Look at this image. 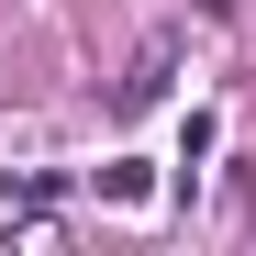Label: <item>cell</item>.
Listing matches in <instances>:
<instances>
[{
  "instance_id": "6da1fadb",
  "label": "cell",
  "mask_w": 256,
  "mask_h": 256,
  "mask_svg": "<svg viewBox=\"0 0 256 256\" xmlns=\"http://www.w3.org/2000/svg\"><path fill=\"white\" fill-rule=\"evenodd\" d=\"M167 67H178V45H167V34H156V45H145L134 67H122V90H112V112H145V100L167 90Z\"/></svg>"
},
{
  "instance_id": "7a4b0ae2",
  "label": "cell",
  "mask_w": 256,
  "mask_h": 256,
  "mask_svg": "<svg viewBox=\"0 0 256 256\" xmlns=\"http://www.w3.org/2000/svg\"><path fill=\"white\" fill-rule=\"evenodd\" d=\"M100 200H112V212H134V200H156V167H134V156H112V167H100Z\"/></svg>"
},
{
  "instance_id": "3957f363",
  "label": "cell",
  "mask_w": 256,
  "mask_h": 256,
  "mask_svg": "<svg viewBox=\"0 0 256 256\" xmlns=\"http://www.w3.org/2000/svg\"><path fill=\"white\" fill-rule=\"evenodd\" d=\"M56 200H67V178H0V212H22V223L56 212Z\"/></svg>"
}]
</instances>
